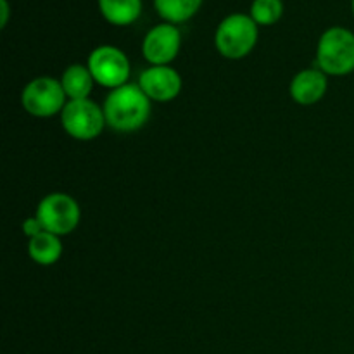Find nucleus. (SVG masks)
I'll list each match as a JSON object with an SVG mask.
<instances>
[{
  "label": "nucleus",
  "instance_id": "4",
  "mask_svg": "<svg viewBox=\"0 0 354 354\" xmlns=\"http://www.w3.org/2000/svg\"><path fill=\"white\" fill-rule=\"evenodd\" d=\"M61 124L75 140L88 142L102 133L107 124L104 107L90 99L68 100L61 113Z\"/></svg>",
  "mask_w": 354,
  "mask_h": 354
},
{
  "label": "nucleus",
  "instance_id": "13",
  "mask_svg": "<svg viewBox=\"0 0 354 354\" xmlns=\"http://www.w3.org/2000/svg\"><path fill=\"white\" fill-rule=\"evenodd\" d=\"M100 14L114 26H130L140 17L142 0H99Z\"/></svg>",
  "mask_w": 354,
  "mask_h": 354
},
{
  "label": "nucleus",
  "instance_id": "9",
  "mask_svg": "<svg viewBox=\"0 0 354 354\" xmlns=\"http://www.w3.org/2000/svg\"><path fill=\"white\" fill-rule=\"evenodd\" d=\"M182 76L171 66H151L138 78V86L152 102H169L182 92Z\"/></svg>",
  "mask_w": 354,
  "mask_h": 354
},
{
  "label": "nucleus",
  "instance_id": "11",
  "mask_svg": "<svg viewBox=\"0 0 354 354\" xmlns=\"http://www.w3.org/2000/svg\"><path fill=\"white\" fill-rule=\"evenodd\" d=\"M61 85L69 100L88 99L93 90V85H95V80H93L88 66L71 64L62 73Z\"/></svg>",
  "mask_w": 354,
  "mask_h": 354
},
{
  "label": "nucleus",
  "instance_id": "3",
  "mask_svg": "<svg viewBox=\"0 0 354 354\" xmlns=\"http://www.w3.org/2000/svg\"><path fill=\"white\" fill-rule=\"evenodd\" d=\"M258 24L249 14L235 12L218 24L214 45L223 57L239 61L251 54L258 41Z\"/></svg>",
  "mask_w": 354,
  "mask_h": 354
},
{
  "label": "nucleus",
  "instance_id": "17",
  "mask_svg": "<svg viewBox=\"0 0 354 354\" xmlns=\"http://www.w3.org/2000/svg\"><path fill=\"white\" fill-rule=\"evenodd\" d=\"M0 10H2V16H0V28H6L7 21H9V3H7V0H0Z\"/></svg>",
  "mask_w": 354,
  "mask_h": 354
},
{
  "label": "nucleus",
  "instance_id": "8",
  "mask_svg": "<svg viewBox=\"0 0 354 354\" xmlns=\"http://www.w3.org/2000/svg\"><path fill=\"white\" fill-rule=\"evenodd\" d=\"M182 47V33L171 23H161L147 31L142 41V54L151 66H169Z\"/></svg>",
  "mask_w": 354,
  "mask_h": 354
},
{
  "label": "nucleus",
  "instance_id": "12",
  "mask_svg": "<svg viewBox=\"0 0 354 354\" xmlns=\"http://www.w3.org/2000/svg\"><path fill=\"white\" fill-rule=\"evenodd\" d=\"M28 254L37 265H55L62 256L61 237L50 234V232H40L28 241Z\"/></svg>",
  "mask_w": 354,
  "mask_h": 354
},
{
  "label": "nucleus",
  "instance_id": "7",
  "mask_svg": "<svg viewBox=\"0 0 354 354\" xmlns=\"http://www.w3.org/2000/svg\"><path fill=\"white\" fill-rule=\"evenodd\" d=\"M86 66L97 85L106 86V88H120L127 85L130 78V61L127 54L114 45H100L93 48L88 55Z\"/></svg>",
  "mask_w": 354,
  "mask_h": 354
},
{
  "label": "nucleus",
  "instance_id": "14",
  "mask_svg": "<svg viewBox=\"0 0 354 354\" xmlns=\"http://www.w3.org/2000/svg\"><path fill=\"white\" fill-rule=\"evenodd\" d=\"M203 0H154V7L165 23L182 24L199 12Z\"/></svg>",
  "mask_w": 354,
  "mask_h": 354
},
{
  "label": "nucleus",
  "instance_id": "5",
  "mask_svg": "<svg viewBox=\"0 0 354 354\" xmlns=\"http://www.w3.org/2000/svg\"><path fill=\"white\" fill-rule=\"evenodd\" d=\"M35 216L45 232L62 237L78 227L82 220V209L71 196L64 192H52L38 203Z\"/></svg>",
  "mask_w": 354,
  "mask_h": 354
},
{
  "label": "nucleus",
  "instance_id": "6",
  "mask_svg": "<svg viewBox=\"0 0 354 354\" xmlns=\"http://www.w3.org/2000/svg\"><path fill=\"white\" fill-rule=\"evenodd\" d=\"M66 92L61 80L52 76H38L31 80L21 93V104L24 111L35 118H52L61 114L66 102Z\"/></svg>",
  "mask_w": 354,
  "mask_h": 354
},
{
  "label": "nucleus",
  "instance_id": "18",
  "mask_svg": "<svg viewBox=\"0 0 354 354\" xmlns=\"http://www.w3.org/2000/svg\"><path fill=\"white\" fill-rule=\"evenodd\" d=\"M351 9H353V14H354V0H351Z\"/></svg>",
  "mask_w": 354,
  "mask_h": 354
},
{
  "label": "nucleus",
  "instance_id": "16",
  "mask_svg": "<svg viewBox=\"0 0 354 354\" xmlns=\"http://www.w3.org/2000/svg\"><path fill=\"white\" fill-rule=\"evenodd\" d=\"M40 232H44V227H41V223L38 221L37 216L26 218V220L23 221V234L26 235L28 239L35 237V235H38Z\"/></svg>",
  "mask_w": 354,
  "mask_h": 354
},
{
  "label": "nucleus",
  "instance_id": "1",
  "mask_svg": "<svg viewBox=\"0 0 354 354\" xmlns=\"http://www.w3.org/2000/svg\"><path fill=\"white\" fill-rule=\"evenodd\" d=\"M151 102L138 83H127L111 90L104 100L107 127L121 133H131L144 127L151 118Z\"/></svg>",
  "mask_w": 354,
  "mask_h": 354
},
{
  "label": "nucleus",
  "instance_id": "2",
  "mask_svg": "<svg viewBox=\"0 0 354 354\" xmlns=\"http://www.w3.org/2000/svg\"><path fill=\"white\" fill-rule=\"evenodd\" d=\"M318 69L325 75L346 76L354 71V33L348 28L332 26L318 40Z\"/></svg>",
  "mask_w": 354,
  "mask_h": 354
},
{
  "label": "nucleus",
  "instance_id": "15",
  "mask_svg": "<svg viewBox=\"0 0 354 354\" xmlns=\"http://www.w3.org/2000/svg\"><path fill=\"white\" fill-rule=\"evenodd\" d=\"M283 14L282 0H254L249 16L254 19L258 26H272L279 23Z\"/></svg>",
  "mask_w": 354,
  "mask_h": 354
},
{
  "label": "nucleus",
  "instance_id": "10",
  "mask_svg": "<svg viewBox=\"0 0 354 354\" xmlns=\"http://www.w3.org/2000/svg\"><path fill=\"white\" fill-rule=\"evenodd\" d=\"M328 80L322 69H303L292 78L289 86L290 97L301 106H313L327 93Z\"/></svg>",
  "mask_w": 354,
  "mask_h": 354
}]
</instances>
